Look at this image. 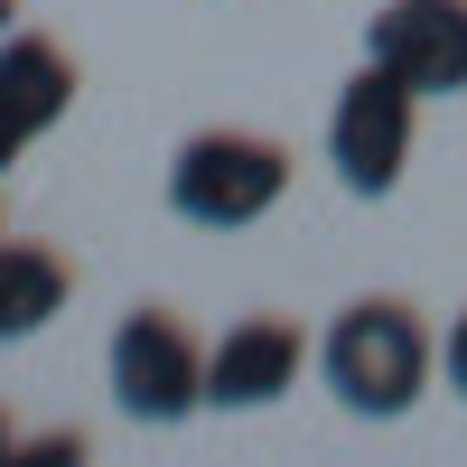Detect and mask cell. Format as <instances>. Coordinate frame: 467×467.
<instances>
[{"label":"cell","mask_w":467,"mask_h":467,"mask_svg":"<svg viewBox=\"0 0 467 467\" xmlns=\"http://www.w3.org/2000/svg\"><path fill=\"white\" fill-rule=\"evenodd\" d=\"M440 374V337L411 299H346L318 337V383L356 420H402Z\"/></svg>","instance_id":"1"},{"label":"cell","mask_w":467,"mask_h":467,"mask_svg":"<svg viewBox=\"0 0 467 467\" xmlns=\"http://www.w3.org/2000/svg\"><path fill=\"white\" fill-rule=\"evenodd\" d=\"M281 197H290V150L271 131L215 122V131H187L169 150V215L197 224V234H244Z\"/></svg>","instance_id":"2"},{"label":"cell","mask_w":467,"mask_h":467,"mask_svg":"<svg viewBox=\"0 0 467 467\" xmlns=\"http://www.w3.org/2000/svg\"><path fill=\"white\" fill-rule=\"evenodd\" d=\"M411 131H420V94L402 85L393 66H356L327 103V169L346 197H393L411 169Z\"/></svg>","instance_id":"3"},{"label":"cell","mask_w":467,"mask_h":467,"mask_svg":"<svg viewBox=\"0 0 467 467\" xmlns=\"http://www.w3.org/2000/svg\"><path fill=\"white\" fill-rule=\"evenodd\" d=\"M112 402L150 431H178L187 411H206V337L178 318V308H131L103 346Z\"/></svg>","instance_id":"4"},{"label":"cell","mask_w":467,"mask_h":467,"mask_svg":"<svg viewBox=\"0 0 467 467\" xmlns=\"http://www.w3.org/2000/svg\"><path fill=\"white\" fill-rule=\"evenodd\" d=\"M365 57L393 66L420 103L467 94V0H383L365 19Z\"/></svg>","instance_id":"5"},{"label":"cell","mask_w":467,"mask_h":467,"mask_svg":"<svg viewBox=\"0 0 467 467\" xmlns=\"http://www.w3.org/2000/svg\"><path fill=\"white\" fill-rule=\"evenodd\" d=\"M299 365H318V346L299 337V318L253 308L206 346V411H271L299 383Z\"/></svg>","instance_id":"6"},{"label":"cell","mask_w":467,"mask_h":467,"mask_svg":"<svg viewBox=\"0 0 467 467\" xmlns=\"http://www.w3.org/2000/svg\"><path fill=\"white\" fill-rule=\"evenodd\" d=\"M66 112H75V57L37 28H10L0 37V122L19 140H47Z\"/></svg>","instance_id":"7"},{"label":"cell","mask_w":467,"mask_h":467,"mask_svg":"<svg viewBox=\"0 0 467 467\" xmlns=\"http://www.w3.org/2000/svg\"><path fill=\"white\" fill-rule=\"evenodd\" d=\"M75 299V262L57 244H28V234H0V346H19Z\"/></svg>","instance_id":"8"},{"label":"cell","mask_w":467,"mask_h":467,"mask_svg":"<svg viewBox=\"0 0 467 467\" xmlns=\"http://www.w3.org/2000/svg\"><path fill=\"white\" fill-rule=\"evenodd\" d=\"M28 467H66V458H85V431H47V440H19Z\"/></svg>","instance_id":"9"},{"label":"cell","mask_w":467,"mask_h":467,"mask_svg":"<svg viewBox=\"0 0 467 467\" xmlns=\"http://www.w3.org/2000/svg\"><path fill=\"white\" fill-rule=\"evenodd\" d=\"M440 374H449V393L467 402V308L449 318V337H440Z\"/></svg>","instance_id":"10"},{"label":"cell","mask_w":467,"mask_h":467,"mask_svg":"<svg viewBox=\"0 0 467 467\" xmlns=\"http://www.w3.org/2000/svg\"><path fill=\"white\" fill-rule=\"evenodd\" d=\"M19 150H28V140H19V131H10V122H0V169H10V160H19Z\"/></svg>","instance_id":"11"},{"label":"cell","mask_w":467,"mask_h":467,"mask_svg":"<svg viewBox=\"0 0 467 467\" xmlns=\"http://www.w3.org/2000/svg\"><path fill=\"white\" fill-rule=\"evenodd\" d=\"M0 458H19V431H10V420H0Z\"/></svg>","instance_id":"12"},{"label":"cell","mask_w":467,"mask_h":467,"mask_svg":"<svg viewBox=\"0 0 467 467\" xmlns=\"http://www.w3.org/2000/svg\"><path fill=\"white\" fill-rule=\"evenodd\" d=\"M10 19H19V0H0V37H10Z\"/></svg>","instance_id":"13"}]
</instances>
